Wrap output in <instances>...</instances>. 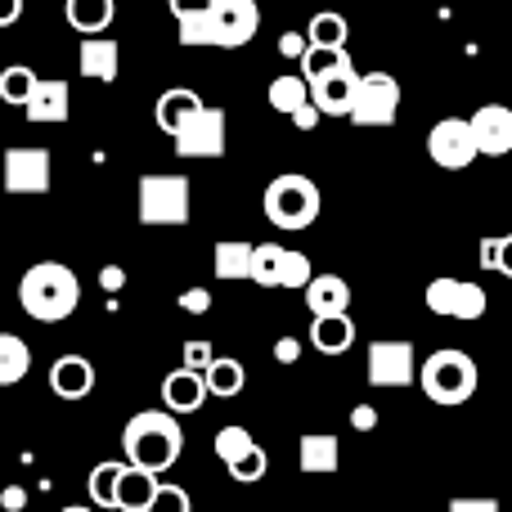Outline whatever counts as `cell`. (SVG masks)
Listing matches in <instances>:
<instances>
[{
  "label": "cell",
  "mask_w": 512,
  "mask_h": 512,
  "mask_svg": "<svg viewBox=\"0 0 512 512\" xmlns=\"http://www.w3.org/2000/svg\"><path fill=\"white\" fill-rule=\"evenodd\" d=\"M301 292H306L310 315H342V310L351 306V283H346L342 274H315Z\"/></svg>",
  "instance_id": "cell-21"
},
{
  "label": "cell",
  "mask_w": 512,
  "mask_h": 512,
  "mask_svg": "<svg viewBox=\"0 0 512 512\" xmlns=\"http://www.w3.org/2000/svg\"><path fill=\"white\" fill-rule=\"evenodd\" d=\"M342 68H355L346 45H306V54H301V77L306 81H319V77L342 72Z\"/></svg>",
  "instance_id": "cell-27"
},
{
  "label": "cell",
  "mask_w": 512,
  "mask_h": 512,
  "mask_svg": "<svg viewBox=\"0 0 512 512\" xmlns=\"http://www.w3.org/2000/svg\"><path fill=\"white\" fill-rule=\"evenodd\" d=\"M144 512H194V499H189L180 486L158 481V490H153V499H149V508Z\"/></svg>",
  "instance_id": "cell-38"
},
{
  "label": "cell",
  "mask_w": 512,
  "mask_h": 512,
  "mask_svg": "<svg viewBox=\"0 0 512 512\" xmlns=\"http://www.w3.org/2000/svg\"><path fill=\"white\" fill-rule=\"evenodd\" d=\"M369 382L373 387H409L418 382L414 342H369Z\"/></svg>",
  "instance_id": "cell-12"
},
{
  "label": "cell",
  "mask_w": 512,
  "mask_h": 512,
  "mask_svg": "<svg viewBox=\"0 0 512 512\" xmlns=\"http://www.w3.org/2000/svg\"><path fill=\"white\" fill-rule=\"evenodd\" d=\"M113 14H117V0H68V5H63L68 27L81 36L108 32V27H113Z\"/></svg>",
  "instance_id": "cell-22"
},
{
  "label": "cell",
  "mask_w": 512,
  "mask_h": 512,
  "mask_svg": "<svg viewBox=\"0 0 512 512\" xmlns=\"http://www.w3.org/2000/svg\"><path fill=\"white\" fill-rule=\"evenodd\" d=\"M265 221L274 225V230H306V225L319 221V185L310 176H297V171H283V176H274L270 185H265Z\"/></svg>",
  "instance_id": "cell-4"
},
{
  "label": "cell",
  "mask_w": 512,
  "mask_h": 512,
  "mask_svg": "<svg viewBox=\"0 0 512 512\" xmlns=\"http://www.w3.org/2000/svg\"><path fill=\"white\" fill-rule=\"evenodd\" d=\"M427 158L445 171H463L481 158L477 153V135H472V122L468 117H441L427 135Z\"/></svg>",
  "instance_id": "cell-7"
},
{
  "label": "cell",
  "mask_w": 512,
  "mask_h": 512,
  "mask_svg": "<svg viewBox=\"0 0 512 512\" xmlns=\"http://www.w3.org/2000/svg\"><path fill=\"white\" fill-rule=\"evenodd\" d=\"M261 27V5L256 0H212V45L239 50Z\"/></svg>",
  "instance_id": "cell-11"
},
{
  "label": "cell",
  "mask_w": 512,
  "mask_h": 512,
  "mask_svg": "<svg viewBox=\"0 0 512 512\" xmlns=\"http://www.w3.org/2000/svg\"><path fill=\"white\" fill-rule=\"evenodd\" d=\"M297 463L306 477H333L337 463H342V445L328 432H306L297 441Z\"/></svg>",
  "instance_id": "cell-19"
},
{
  "label": "cell",
  "mask_w": 512,
  "mask_h": 512,
  "mask_svg": "<svg viewBox=\"0 0 512 512\" xmlns=\"http://www.w3.org/2000/svg\"><path fill=\"white\" fill-rule=\"evenodd\" d=\"M423 301H427V310L441 319H481L486 315V288L472 279H432Z\"/></svg>",
  "instance_id": "cell-8"
},
{
  "label": "cell",
  "mask_w": 512,
  "mask_h": 512,
  "mask_svg": "<svg viewBox=\"0 0 512 512\" xmlns=\"http://www.w3.org/2000/svg\"><path fill=\"white\" fill-rule=\"evenodd\" d=\"M50 391L59 400H86L95 391V364L86 355H59L50 364Z\"/></svg>",
  "instance_id": "cell-17"
},
{
  "label": "cell",
  "mask_w": 512,
  "mask_h": 512,
  "mask_svg": "<svg viewBox=\"0 0 512 512\" xmlns=\"http://www.w3.org/2000/svg\"><path fill=\"white\" fill-rule=\"evenodd\" d=\"M122 468H126V459L117 463V459H108V463H99L95 472H90V499H95V508H113L117 504V481H122Z\"/></svg>",
  "instance_id": "cell-30"
},
{
  "label": "cell",
  "mask_w": 512,
  "mask_h": 512,
  "mask_svg": "<svg viewBox=\"0 0 512 512\" xmlns=\"http://www.w3.org/2000/svg\"><path fill=\"white\" fill-rule=\"evenodd\" d=\"M167 5L180 23V18H194V14H203V9H212V0H167Z\"/></svg>",
  "instance_id": "cell-46"
},
{
  "label": "cell",
  "mask_w": 512,
  "mask_h": 512,
  "mask_svg": "<svg viewBox=\"0 0 512 512\" xmlns=\"http://www.w3.org/2000/svg\"><path fill=\"white\" fill-rule=\"evenodd\" d=\"M225 468H230V477H234V481H243V486H256V481H261L265 472H270V459H265L261 445H252L248 454H239V459L225 463Z\"/></svg>",
  "instance_id": "cell-37"
},
{
  "label": "cell",
  "mask_w": 512,
  "mask_h": 512,
  "mask_svg": "<svg viewBox=\"0 0 512 512\" xmlns=\"http://www.w3.org/2000/svg\"><path fill=\"white\" fill-rule=\"evenodd\" d=\"M135 194H140V203H135L140 225H189V212H194L189 176H162V171L158 176H140Z\"/></svg>",
  "instance_id": "cell-5"
},
{
  "label": "cell",
  "mask_w": 512,
  "mask_h": 512,
  "mask_svg": "<svg viewBox=\"0 0 512 512\" xmlns=\"http://www.w3.org/2000/svg\"><path fill=\"white\" fill-rule=\"evenodd\" d=\"M252 248H256V243H243V239H225V243H216V252H212L216 279H225V283H234V279H252Z\"/></svg>",
  "instance_id": "cell-25"
},
{
  "label": "cell",
  "mask_w": 512,
  "mask_h": 512,
  "mask_svg": "<svg viewBox=\"0 0 512 512\" xmlns=\"http://www.w3.org/2000/svg\"><path fill=\"white\" fill-rule=\"evenodd\" d=\"M319 122H324V113H319V108L310 104V99H306V104L297 108V113H292V126H297V131H315Z\"/></svg>",
  "instance_id": "cell-41"
},
{
  "label": "cell",
  "mask_w": 512,
  "mask_h": 512,
  "mask_svg": "<svg viewBox=\"0 0 512 512\" xmlns=\"http://www.w3.org/2000/svg\"><path fill=\"white\" fill-rule=\"evenodd\" d=\"M50 149H27V144H18V149L5 153V189L18 198H36V194H50Z\"/></svg>",
  "instance_id": "cell-10"
},
{
  "label": "cell",
  "mask_w": 512,
  "mask_h": 512,
  "mask_svg": "<svg viewBox=\"0 0 512 512\" xmlns=\"http://www.w3.org/2000/svg\"><path fill=\"white\" fill-rule=\"evenodd\" d=\"M18 306L36 324H63L81 306V283L63 261H36L18 279Z\"/></svg>",
  "instance_id": "cell-1"
},
{
  "label": "cell",
  "mask_w": 512,
  "mask_h": 512,
  "mask_svg": "<svg viewBox=\"0 0 512 512\" xmlns=\"http://www.w3.org/2000/svg\"><path fill=\"white\" fill-rule=\"evenodd\" d=\"M23 18V0H0V27H14Z\"/></svg>",
  "instance_id": "cell-49"
},
{
  "label": "cell",
  "mask_w": 512,
  "mask_h": 512,
  "mask_svg": "<svg viewBox=\"0 0 512 512\" xmlns=\"http://www.w3.org/2000/svg\"><path fill=\"white\" fill-rule=\"evenodd\" d=\"M450 512H504L499 499H450Z\"/></svg>",
  "instance_id": "cell-43"
},
{
  "label": "cell",
  "mask_w": 512,
  "mask_h": 512,
  "mask_svg": "<svg viewBox=\"0 0 512 512\" xmlns=\"http://www.w3.org/2000/svg\"><path fill=\"white\" fill-rule=\"evenodd\" d=\"M212 445H216V459H221V463H234L239 454H248V450H252L256 436H252L243 423H230V427H221V432H216V441H212Z\"/></svg>",
  "instance_id": "cell-34"
},
{
  "label": "cell",
  "mask_w": 512,
  "mask_h": 512,
  "mask_svg": "<svg viewBox=\"0 0 512 512\" xmlns=\"http://www.w3.org/2000/svg\"><path fill=\"white\" fill-rule=\"evenodd\" d=\"M279 261H283L279 243H256L252 248V283L256 288H279Z\"/></svg>",
  "instance_id": "cell-31"
},
{
  "label": "cell",
  "mask_w": 512,
  "mask_h": 512,
  "mask_svg": "<svg viewBox=\"0 0 512 512\" xmlns=\"http://www.w3.org/2000/svg\"><path fill=\"white\" fill-rule=\"evenodd\" d=\"M400 113V81L391 72H364L355 86L351 122L355 126H391Z\"/></svg>",
  "instance_id": "cell-6"
},
{
  "label": "cell",
  "mask_w": 512,
  "mask_h": 512,
  "mask_svg": "<svg viewBox=\"0 0 512 512\" xmlns=\"http://www.w3.org/2000/svg\"><path fill=\"white\" fill-rule=\"evenodd\" d=\"M351 427H355V432H373V427H378V409H373V405H355L351 409Z\"/></svg>",
  "instance_id": "cell-45"
},
{
  "label": "cell",
  "mask_w": 512,
  "mask_h": 512,
  "mask_svg": "<svg viewBox=\"0 0 512 512\" xmlns=\"http://www.w3.org/2000/svg\"><path fill=\"white\" fill-rule=\"evenodd\" d=\"M481 265L512 279V234H486L481 239Z\"/></svg>",
  "instance_id": "cell-35"
},
{
  "label": "cell",
  "mask_w": 512,
  "mask_h": 512,
  "mask_svg": "<svg viewBox=\"0 0 512 512\" xmlns=\"http://www.w3.org/2000/svg\"><path fill=\"white\" fill-rule=\"evenodd\" d=\"M68 108H72V90H68V81H59V77H36V86H32V95H27V104H23V117L32 126H59V122H68Z\"/></svg>",
  "instance_id": "cell-14"
},
{
  "label": "cell",
  "mask_w": 512,
  "mask_h": 512,
  "mask_svg": "<svg viewBox=\"0 0 512 512\" xmlns=\"http://www.w3.org/2000/svg\"><path fill=\"white\" fill-rule=\"evenodd\" d=\"M0 508H5V512H23L27 508V490L23 486H5V490H0Z\"/></svg>",
  "instance_id": "cell-47"
},
{
  "label": "cell",
  "mask_w": 512,
  "mask_h": 512,
  "mask_svg": "<svg viewBox=\"0 0 512 512\" xmlns=\"http://www.w3.org/2000/svg\"><path fill=\"white\" fill-rule=\"evenodd\" d=\"M477 382H481L477 360L468 351H454V346L432 351L418 364V387H423V396L432 405H463V400L477 396Z\"/></svg>",
  "instance_id": "cell-3"
},
{
  "label": "cell",
  "mask_w": 512,
  "mask_h": 512,
  "mask_svg": "<svg viewBox=\"0 0 512 512\" xmlns=\"http://www.w3.org/2000/svg\"><path fill=\"white\" fill-rule=\"evenodd\" d=\"M32 369V351H27L23 337L0 333V387H18Z\"/></svg>",
  "instance_id": "cell-28"
},
{
  "label": "cell",
  "mask_w": 512,
  "mask_h": 512,
  "mask_svg": "<svg viewBox=\"0 0 512 512\" xmlns=\"http://www.w3.org/2000/svg\"><path fill=\"white\" fill-rule=\"evenodd\" d=\"M306 86H310V104H315L324 117H351L360 72L342 68V72H328V77H319V81H306Z\"/></svg>",
  "instance_id": "cell-15"
},
{
  "label": "cell",
  "mask_w": 512,
  "mask_h": 512,
  "mask_svg": "<svg viewBox=\"0 0 512 512\" xmlns=\"http://www.w3.org/2000/svg\"><path fill=\"white\" fill-rule=\"evenodd\" d=\"M59 512H95V508H77V504H72V508H59Z\"/></svg>",
  "instance_id": "cell-50"
},
{
  "label": "cell",
  "mask_w": 512,
  "mask_h": 512,
  "mask_svg": "<svg viewBox=\"0 0 512 512\" xmlns=\"http://www.w3.org/2000/svg\"><path fill=\"white\" fill-rule=\"evenodd\" d=\"M274 360H279V364H297L301 360V342H297V337H279V342H274Z\"/></svg>",
  "instance_id": "cell-44"
},
{
  "label": "cell",
  "mask_w": 512,
  "mask_h": 512,
  "mask_svg": "<svg viewBox=\"0 0 512 512\" xmlns=\"http://www.w3.org/2000/svg\"><path fill=\"white\" fill-rule=\"evenodd\" d=\"M203 400H207V378L198 369H189V364H180V369H171L162 378V405L171 414H198Z\"/></svg>",
  "instance_id": "cell-16"
},
{
  "label": "cell",
  "mask_w": 512,
  "mask_h": 512,
  "mask_svg": "<svg viewBox=\"0 0 512 512\" xmlns=\"http://www.w3.org/2000/svg\"><path fill=\"white\" fill-rule=\"evenodd\" d=\"M122 450L126 463L135 468H149V472H167L180 463V450H185V427L171 409H144L135 414L131 423L122 427Z\"/></svg>",
  "instance_id": "cell-2"
},
{
  "label": "cell",
  "mask_w": 512,
  "mask_h": 512,
  "mask_svg": "<svg viewBox=\"0 0 512 512\" xmlns=\"http://www.w3.org/2000/svg\"><path fill=\"white\" fill-rule=\"evenodd\" d=\"M306 36H301V32H283L279 36V54H283V59H301V54H306Z\"/></svg>",
  "instance_id": "cell-42"
},
{
  "label": "cell",
  "mask_w": 512,
  "mask_h": 512,
  "mask_svg": "<svg viewBox=\"0 0 512 512\" xmlns=\"http://www.w3.org/2000/svg\"><path fill=\"white\" fill-rule=\"evenodd\" d=\"M468 122H472V135H477V153H486V158L512 153V108L508 104H481Z\"/></svg>",
  "instance_id": "cell-13"
},
{
  "label": "cell",
  "mask_w": 512,
  "mask_h": 512,
  "mask_svg": "<svg viewBox=\"0 0 512 512\" xmlns=\"http://www.w3.org/2000/svg\"><path fill=\"white\" fill-rule=\"evenodd\" d=\"M99 288H104V292L126 288V270H122V265H104V270H99Z\"/></svg>",
  "instance_id": "cell-48"
},
{
  "label": "cell",
  "mask_w": 512,
  "mask_h": 512,
  "mask_svg": "<svg viewBox=\"0 0 512 512\" xmlns=\"http://www.w3.org/2000/svg\"><path fill=\"white\" fill-rule=\"evenodd\" d=\"M77 68H81V77H90V81H117V68H122V50H117V41L113 36H86L81 41V50H77Z\"/></svg>",
  "instance_id": "cell-18"
},
{
  "label": "cell",
  "mask_w": 512,
  "mask_h": 512,
  "mask_svg": "<svg viewBox=\"0 0 512 512\" xmlns=\"http://www.w3.org/2000/svg\"><path fill=\"white\" fill-rule=\"evenodd\" d=\"M306 99H310L306 77H292V72H288V77H274L270 81V108H274V113L292 117L301 104H306Z\"/></svg>",
  "instance_id": "cell-29"
},
{
  "label": "cell",
  "mask_w": 512,
  "mask_h": 512,
  "mask_svg": "<svg viewBox=\"0 0 512 512\" xmlns=\"http://www.w3.org/2000/svg\"><path fill=\"white\" fill-rule=\"evenodd\" d=\"M315 279V265H310L306 252H292L283 248V261H279V288H306Z\"/></svg>",
  "instance_id": "cell-36"
},
{
  "label": "cell",
  "mask_w": 512,
  "mask_h": 512,
  "mask_svg": "<svg viewBox=\"0 0 512 512\" xmlns=\"http://www.w3.org/2000/svg\"><path fill=\"white\" fill-rule=\"evenodd\" d=\"M153 490H158V472L149 468H135V463H126L122 468V481H117V512H144L153 499Z\"/></svg>",
  "instance_id": "cell-23"
},
{
  "label": "cell",
  "mask_w": 512,
  "mask_h": 512,
  "mask_svg": "<svg viewBox=\"0 0 512 512\" xmlns=\"http://www.w3.org/2000/svg\"><path fill=\"white\" fill-rule=\"evenodd\" d=\"M207 396H216V400H234L243 387H248V373H243V364L239 360H230V355H216L212 364H207Z\"/></svg>",
  "instance_id": "cell-26"
},
{
  "label": "cell",
  "mask_w": 512,
  "mask_h": 512,
  "mask_svg": "<svg viewBox=\"0 0 512 512\" xmlns=\"http://www.w3.org/2000/svg\"><path fill=\"white\" fill-rule=\"evenodd\" d=\"M346 36H351V27H346V18L333 14V9L315 14V18H310V27H306V41L310 45H346Z\"/></svg>",
  "instance_id": "cell-32"
},
{
  "label": "cell",
  "mask_w": 512,
  "mask_h": 512,
  "mask_svg": "<svg viewBox=\"0 0 512 512\" xmlns=\"http://www.w3.org/2000/svg\"><path fill=\"white\" fill-rule=\"evenodd\" d=\"M32 86H36V72L27 68V63H14V68L0 72V99H5V104H14V108L27 104Z\"/></svg>",
  "instance_id": "cell-33"
},
{
  "label": "cell",
  "mask_w": 512,
  "mask_h": 512,
  "mask_svg": "<svg viewBox=\"0 0 512 512\" xmlns=\"http://www.w3.org/2000/svg\"><path fill=\"white\" fill-rule=\"evenodd\" d=\"M203 108V99H198V90H189V86H176V90H167V95L158 99V126L167 135H176L180 126L189 122V117Z\"/></svg>",
  "instance_id": "cell-24"
},
{
  "label": "cell",
  "mask_w": 512,
  "mask_h": 512,
  "mask_svg": "<svg viewBox=\"0 0 512 512\" xmlns=\"http://www.w3.org/2000/svg\"><path fill=\"white\" fill-rule=\"evenodd\" d=\"M180 158H225V108H198L176 135H171Z\"/></svg>",
  "instance_id": "cell-9"
},
{
  "label": "cell",
  "mask_w": 512,
  "mask_h": 512,
  "mask_svg": "<svg viewBox=\"0 0 512 512\" xmlns=\"http://www.w3.org/2000/svg\"><path fill=\"white\" fill-rule=\"evenodd\" d=\"M310 346H315L319 355H346L355 346V324L351 315H315L310 319Z\"/></svg>",
  "instance_id": "cell-20"
},
{
  "label": "cell",
  "mask_w": 512,
  "mask_h": 512,
  "mask_svg": "<svg viewBox=\"0 0 512 512\" xmlns=\"http://www.w3.org/2000/svg\"><path fill=\"white\" fill-rule=\"evenodd\" d=\"M212 360H216L212 342H189V346H185V364H189V369L207 373V364H212Z\"/></svg>",
  "instance_id": "cell-40"
},
{
  "label": "cell",
  "mask_w": 512,
  "mask_h": 512,
  "mask_svg": "<svg viewBox=\"0 0 512 512\" xmlns=\"http://www.w3.org/2000/svg\"><path fill=\"white\" fill-rule=\"evenodd\" d=\"M180 310H185V315H207V310H212V292L207 288H185L180 292Z\"/></svg>",
  "instance_id": "cell-39"
}]
</instances>
